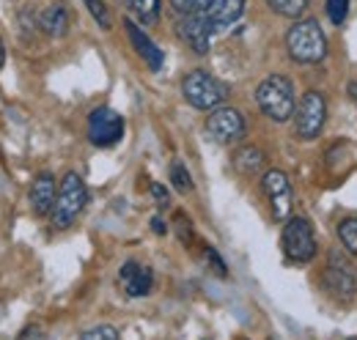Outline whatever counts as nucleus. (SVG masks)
I'll list each match as a JSON object with an SVG mask.
<instances>
[{"label":"nucleus","instance_id":"nucleus-15","mask_svg":"<svg viewBox=\"0 0 357 340\" xmlns=\"http://www.w3.org/2000/svg\"><path fill=\"white\" fill-rule=\"evenodd\" d=\"M55 198H58L55 178L50 173H39L33 178V184H31V209L39 214V217H47V214H52Z\"/></svg>","mask_w":357,"mask_h":340},{"label":"nucleus","instance_id":"nucleus-24","mask_svg":"<svg viewBox=\"0 0 357 340\" xmlns=\"http://www.w3.org/2000/svg\"><path fill=\"white\" fill-rule=\"evenodd\" d=\"M80 340H121L119 338V330L116 327H110V324H99V327H91L86 330Z\"/></svg>","mask_w":357,"mask_h":340},{"label":"nucleus","instance_id":"nucleus-11","mask_svg":"<svg viewBox=\"0 0 357 340\" xmlns=\"http://www.w3.org/2000/svg\"><path fill=\"white\" fill-rule=\"evenodd\" d=\"M119 283L124 288V294L132 299L149 297L151 288H154V272L151 266L146 263H137V261H127L121 269H119Z\"/></svg>","mask_w":357,"mask_h":340},{"label":"nucleus","instance_id":"nucleus-12","mask_svg":"<svg viewBox=\"0 0 357 340\" xmlns=\"http://www.w3.org/2000/svg\"><path fill=\"white\" fill-rule=\"evenodd\" d=\"M215 31L234 25L245 14V0H198V11Z\"/></svg>","mask_w":357,"mask_h":340},{"label":"nucleus","instance_id":"nucleus-1","mask_svg":"<svg viewBox=\"0 0 357 340\" xmlns=\"http://www.w3.org/2000/svg\"><path fill=\"white\" fill-rule=\"evenodd\" d=\"M256 105L259 110L267 116L269 121L283 124L289 118H294L297 110V99H294V85L283 75H269L256 88Z\"/></svg>","mask_w":357,"mask_h":340},{"label":"nucleus","instance_id":"nucleus-9","mask_svg":"<svg viewBox=\"0 0 357 340\" xmlns=\"http://www.w3.org/2000/svg\"><path fill=\"white\" fill-rule=\"evenodd\" d=\"M261 190H264V195L269 198L272 217H275L278 222L289 219L291 203H294V201H291V181H289V176H286L283 170H267L264 178H261Z\"/></svg>","mask_w":357,"mask_h":340},{"label":"nucleus","instance_id":"nucleus-33","mask_svg":"<svg viewBox=\"0 0 357 340\" xmlns=\"http://www.w3.org/2000/svg\"><path fill=\"white\" fill-rule=\"evenodd\" d=\"M347 340H357V338H347Z\"/></svg>","mask_w":357,"mask_h":340},{"label":"nucleus","instance_id":"nucleus-17","mask_svg":"<svg viewBox=\"0 0 357 340\" xmlns=\"http://www.w3.org/2000/svg\"><path fill=\"white\" fill-rule=\"evenodd\" d=\"M234 170L242 176H256L259 170L264 168V151L256 146H242L239 151H234Z\"/></svg>","mask_w":357,"mask_h":340},{"label":"nucleus","instance_id":"nucleus-4","mask_svg":"<svg viewBox=\"0 0 357 340\" xmlns=\"http://www.w3.org/2000/svg\"><path fill=\"white\" fill-rule=\"evenodd\" d=\"M181 96L198 110H215L225 102L228 85L223 80H218L215 75L204 72V69H192L181 80Z\"/></svg>","mask_w":357,"mask_h":340},{"label":"nucleus","instance_id":"nucleus-25","mask_svg":"<svg viewBox=\"0 0 357 340\" xmlns=\"http://www.w3.org/2000/svg\"><path fill=\"white\" fill-rule=\"evenodd\" d=\"M171 8L176 11L178 17H187V14H195L198 11V0H168Z\"/></svg>","mask_w":357,"mask_h":340},{"label":"nucleus","instance_id":"nucleus-10","mask_svg":"<svg viewBox=\"0 0 357 340\" xmlns=\"http://www.w3.org/2000/svg\"><path fill=\"white\" fill-rule=\"evenodd\" d=\"M212 33L215 28L201 17V14H187L176 20V36L187 44L195 55H206L212 47Z\"/></svg>","mask_w":357,"mask_h":340},{"label":"nucleus","instance_id":"nucleus-13","mask_svg":"<svg viewBox=\"0 0 357 340\" xmlns=\"http://www.w3.org/2000/svg\"><path fill=\"white\" fill-rule=\"evenodd\" d=\"M321 286L330 297L341 304H349L357 294V280L349 266H327L321 275Z\"/></svg>","mask_w":357,"mask_h":340},{"label":"nucleus","instance_id":"nucleus-6","mask_svg":"<svg viewBox=\"0 0 357 340\" xmlns=\"http://www.w3.org/2000/svg\"><path fill=\"white\" fill-rule=\"evenodd\" d=\"M283 253L294 263H308L316 258V236L305 217H289L283 225Z\"/></svg>","mask_w":357,"mask_h":340},{"label":"nucleus","instance_id":"nucleus-20","mask_svg":"<svg viewBox=\"0 0 357 340\" xmlns=\"http://www.w3.org/2000/svg\"><path fill=\"white\" fill-rule=\"evenodd\" d=\"M130 8L140 17L143 25H157L160 20V0H127Z\"/></svg>","mask_w":357,"mask_h":340},{"label":"nucleus","instance_id":"nucleus-3","mask_svg":"<svg viewBox=\"0 0 357 340\" xmlns=\"http://www.w3.org/2000/svg\"><path fill=\"white\" fill-rule=\"evenodd\" d=\"M89 203V190H86V181L72 170L61 178V187H58V198H55V206H52V228L58 231H66L75 225V219L83 214Z\"/></svg>","mask_w":357,"mask_h":340},{"label":"nucleus","instance_id":"nucleus-14","mask_svg":"<svg viewBox=\"0 0 357 340\" xmlns=\"http://www.w3.org/2000/svg\"><path fill=\"white\" fill-rule=\"evenodd\" d=\"M124 28H127V36H130V42H132L135 52L146 61V66H149L151 72H160V69H162V63H165L162 49L151 42V39L146 36V31H140V25L132 22V20H124Z\"/></svg>","mask_w":357,"mask_h":340},{"label":"nucleus","instance_id":"nucleus-7","mask_svg":"<svg viewBox=\"0 0 357 340\" xmlns=\"http://www.w3.org/2000/svg\"><path fill=\"white\" fill-rule=\"evenodd\" d=\"M206 134L220 143V146H234L248 134V124L236 107H215L206 118Z\"/></svg>","mask_w":357,"mask_h":340},{"label":"nucleus","instance_id":"nucleus-16","mask_svg":"<svg viewBox=\"0 0 357 340\" xmlns=\"http://www.w3.org/2000/svg\"><path fill=\"white\" fill-rule=\"evenodd\" d=\"M69 25H72V17H69V8L63 3H50L45 11L39 14V28L45 31L47 36H52V39L66 36Z\"/></svg>","mask_w":357,"mask_h":340},{"label":"nucleus","instance_id":"nucleus-23","mask_svg":"<svg viewBox=\"0 0 357 340\" xmlns=\"http://www.w3.org/2000/svg\"><path fill=\"white\" fill-rule=\"evenodd\" d=\"M327 17L333 25H344L349 17V0H327Z\"/></svg>","mask_w":357,"mask_h":340},{"label":"nucleus","instance_id":"nucleus-19","mask_svg":"<svg viewBox=\"0 0 357 340\" xmlns=\"http://www.w3.org/2000/svg\"><path fill=\"white\" fill-rule=\"evenodd\" d=\"M338 242L349 255H357V217H347L338 222Z\"/></svg>","mask_w":357,"mask_h":340},{"label":"nucleus","instance_id":"nucleus-29","mask_svg":"<svg viewBox=\"0 0 357 340\" xmlns=\"http://www.w3.org/2000/svg\"><path fill=\"white\" fill-rule=\"evenodd\" d=\"M151 231L157 233V236H162V233H168V225H165V219L157 214V217H151Z\"/></svg>","mask_w":357,"mask_h":340},{"label":"nucleus","instance_id":"nucleus-22","mask_svg":"<svg viewBox=\"0 0 357 340\" xmlns=\"http://www.w3.org/2000/svg\"><path fill=\"white\" fill-rule=\"evenodd\" d=\"M86 8H89V14L96 20V25H99L102 31H110V28H113V17H110L105 0H86Z\"/></svg>","mask_w":357,"mask_h":340},{"label":"nucleus","instance_id":"nucleus-32","mask_svg":"<svg viewBox=\"0 0 357 340\" xmlns=\"http://www.w3.org/2000/svg\"><path fill=\"white\" fill-rule=\"evenodd\" d=\"M3 63H6V44L0 39V69H3Z\"/></svg>","mask_w":357,"mask_h":340},{"label":"nucleus","instance_id":"nucleus-2","mask_svg":"<svg viewBox=\"0 0 357 340\" xmlns=\"http://www.w3.org/2000/svg\"><path fill=\"white\" fill-rule=\"evenodd\" d=\"M286 49L297 63H319L327 55V36L316 20H297L286 33Z\"/></svg>","mask_w":357,"mask_h":340},{"label":"nucleus","instance_id":"nucleus-21","mask_svg":"<svg viewBox=\"0 0 357 340\" xmlns=\"http://www.w3.org/2000/svg\"><path fill=\"white\" fill-rule=\"evenodd\" d=\"M171 184L176 187L181 195H184V192H192V176H190V170L184 168L181 160H174V162H171Z\"/></svg>","mask_w":357,"mask_h":340},{"label":"nucleus","instance_id":"nucleus-18","mask_svg":"<svg viewBox=\"0 0 357 340\" xmlns=\"http://www.w3.org/2000/svg\"><path fill=\"white\" fill-rule=\"evenodd\" d=\"M269 8L280 17H289V20H300L308 8V0H264Z\"/></svg>","mask_w":357,"mask_h":340},{"label":"nucleus","instance_id":"nucleus-28","mask_svg":"<svg viewBox=\"0 0 357 340\" xmlns=\"http://www.w3.org/2000/svg\"><path fill=\"white\" fill-rule=\"evenodd\" d=\"M176 228H178V239H181V242H187V239L192 236V231H190V219H187L184 214H176Z\"/></svg>","mask_w":357,"mask_h":340},{"label":"nucleus","instance_id":"nucleus-5","mask_svg":"<svg viewBox=\"0 0 357 340\" xmlns=\"http://www.w3.org/2000/svg\"><path fill=\"white\" fill-rule=\"evenodd\" d=\"M327 124V99L319 91H305L294 110V134L300 140H316Z\"/></svg>","mask_w":357,"mask_h":340},{"label":"nucleus","instance_id":"nucleus-26","mask_svg":"<svg viewBox=\"0 0 357 340\" xmlns=\"http://www.w3.org/2000/svg\"><path fill=\"white\" fill-rule=\"evenodd\" d=\"M149 192H151V198H154V203H157V206H162V209H165V206L171 203V195H168V190H165L162 184H157V181H154V184L149 187Z\"/></svg>","mask_w":357,"mask_h":340},{"label":"nucleus","instance_id":"nucleus-31","mask_svg":"<svg viewBox=\"0 0 357 340\" xmlns=\"http://www.w3.org/2000/svg\"><path fill=\"white\" fill-rule=\"evenodd\" d=\"M349 99L357 105V80H352V83H349Z\"/></svg>","mask_w":357,"mask_h":340},{"label":"nucleus","instance_id":"nucleus-8","mask_svg":"<svg viewBox=\"0 0 357 340\" xmlns=\"http://www.w3.org/2000/svg\"><path fill=\"white\" fill-rule=\"evenodd\" d=\"M124 137V118L113 107H96L89 116V140L96 148H110Z\"/></svg>","mask_w":357,"mask_h":340},{"label":"nucleus","instance_id":"nucleus-27","mask_svg":"<svg viewBox=\"0 0 357 340\" xmlns=\"http://www.w3.org/2000/svg\"><path fill=\"white\" fill-rule=\"evenodd\" d=\"M206 261L212 263V269H215V275H220V277H228V269H225L223 258L218 255L215 247H206Z\"/></svg>","mask_w":357,"mask_h":340},{"label":"nucleus","instance_id":"nucleus-30","mask_svg":"<svg viewBox=\"0 0 357 340\" xmlns=\"http://www.w3.org/2000/svg\"><path fill=\"white\" fill-rule=\"evenodd\" d=\"M17 340H42V332H39V327H28V330H22V335Z\"/></svg>","mask_w":357,"mask_h":340}]
</instances>
